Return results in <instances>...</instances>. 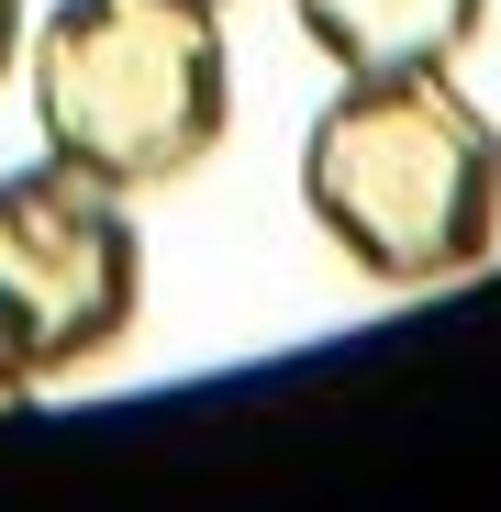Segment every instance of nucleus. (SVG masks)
Wrapping results in <instances>:
<instances>
[{
  "instance_id": "nucleus-7",
  "label": "nucleus",
  "mask_w": 501,
  "mask_h": 512,
  "mask_svg": "<svg viewBox=\"0 0 501 512\" xmlns=\"http://www.w3.org/2000/svg\"><path fill=\"white\" fill-rule=\"evenodd\" d=\"M212 12H234V0H212Z\"/></svg>"
},
{
  "instance_id": "nucleus-5",
  "label": "nucleus",
  "mask_w": 501,
  "mask_h": 512,
  "mask_svg": "<svg viewBox=\"0 0 501 512\" xmlns=\"http://www.w3.org/2000/svg\"><path fill=\"white\" fill-rule=\"evenodd\" d=\"M23 45H34V0H0V90H12V67H23Z\"/></svg>"
},
{
  "instance_id": "nucleus-3",
  "label": "nucleus",
  "mask_w": 501,
  "mask_h": 512,
  "mask_svg": "<svg viewBox=\"0 0 501 512\" xmlns=\"http://www.w3.org/2000/svg\"><path fill=\"white\" fill-rule=\"evenodd\" d=\"M134 323H145L134 201H112L56 156L0 167V368L23 390L90 379Z\"/></svg>"
},
{
  "instance_id": "nucleus-1",
  "label": "nucleus",
  "mask_w": 501,
  "mask_h": 512,
  "mask_svg": "<svg viewBox=\"0 0 501 512\" xmlns=\"http://www.w3.org/2000/svg\"><path fill=\"white\" fill-rule=\"evenodd\" d=\"M301 212L368 290H446L501 256V123L457 67H357L301 134Z\"/></svg>"
},
{
  "instance_id": "nucleus-6",
  "label": "nucleus",
  "mask_w": 501,
  "mask_h": 512,
  "mask_svg": "<svg viewBox=\"0 0 501 512\" xmlns=\"http://www.w3.org/2000/svg\"><path fill=\"white\" fill-rule=\"evenodd\" d=\"M12 412H34V390H23L12 368H0V423H12Z\"/></svg>"
},
{
  "instance_id": "nucleus-4",
  "label": "nucleus",
  "mask_w": 501,
  "mask_h": 512,
  "mask_svg": "<svg viewBox=\"0 0 501 512\" xmlns=\"http://www.w3.org/2000/svg\"><path fill=\"white\" fill-rule=\"evenodd\" d=\"M290 23L334 78L357 67H457L490 23V0H290Z\"/></svg>"
},
{
  "instance_id": "nucleus-2",
  "label": "nucleus",
  "mask_w": 501,
  "mask_h": 512,
  "mask_svg": "<svg viewBox=\"0 0 501 512\" xmlns=\"http://www.w3.org/2000/svg\"><path fill=\"white\" fill-rule=\"evenodd\" d=\"M34 145L112 201H156L212 167L234 123V56L212 0H56L23 45Z\"/></svg>"
}]
</instances>
